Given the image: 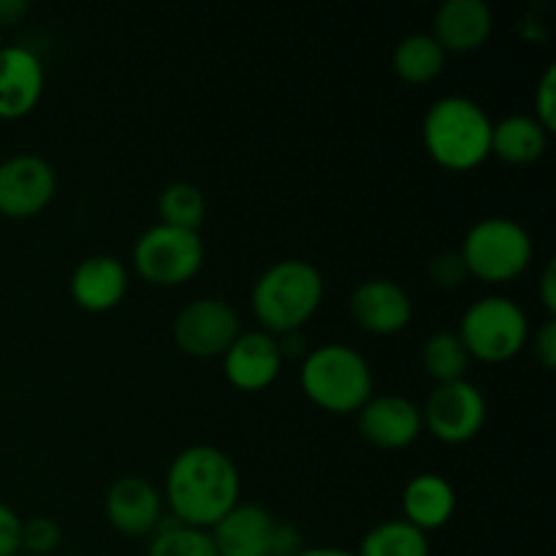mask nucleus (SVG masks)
Listing matches in <instances>:
<instances>
[{
	"mask_svg": "<svg viewBox=\"0 0 556 556\" xmlns=\"http://www.w3.org/2000/svg\"><path fill=\"white\" fill-rule=\"evenodd\" d=\"M242 478L226 451L190 445L179 451L166 470V503L174 519L199 530H212L239 505Z\"/></svg>",
	"mask_w": 556,
	"mask_h": 556,
	"instance_id": "1",
	"label": "nucleus"
},
{
	"mask_svg": "<svg viewBox=\"0 0 556 556\" xmlns=\"http://www.w3.org/2000/svg\"><path fill=\"white\" fill-rule=\"evenodd\" d=\"M492 117L467 96H443L427 109L421 125L424 147L438 166L472 172L492 155Z\"/></svg>",
	"mask_w": 556,
	"mask_h": 556,
	"instance_id": "2",
	"label": "nucleus"
},
{
	"mask_svg": "<svg viewBox=\"0 0 556 556\" xmlns=\"http://www.w3.org/2000/svg\"><path fill=\"white\" fill-rule=\"evenodd\" d=\"M324 291L326 282L318 266L304 258H282L261 271L250 304L264 331L282 337L299 331L318 313Z\"/></svg>",
	"mask_w": 556,
	"mask_h": 556,
	"instance_id": "3",
	"label": "nucleus"
},
{
	"mask_svg": "<svg viewBox=\"0 0 556 556\" xmlns=\"http://www.w3.org/2000/svg\"><path fill=\"white\" fill-rule=\"evenodd\" d=\"M299 380L307 400L329 413H358L375 394L369 362L342 342H326L309 351Z\"/></svg>",
	"mask_w": 556,
	"mask_h": 556,
	"instance_id": "4",
	"label": "nucleus"
},
{
	"mask_svg": "<svg viewBox=\"0 0 556 556\" xmlns=\"http://www.w3.org/2000/svg\"><path fill=\"white\" fill-rule=\"evenodd\" d=\"M470 277L483 282H510L532 264L535 244L530 231L514 217L492 215L472 223L459 248Z\"/></svg>",
	"mask_w": 556,
	"mask_h": 556,
	"instance_id": "5",
	"label": "nucleus"
},
{
	"mask_svg": "<svg viewBox=\"0 0 556 556\" xmlns=\"http://www.w3.org/2000/svg\"><path fill=\"white\" fill-rule=\"evenodd\" d=\"M459 340L470 358L486 364L510 362L530 340V318L525 307L508 296H481L465 309L459 320Z\"/></svg>",
	"mask_w": 556,
	"mask_h": 556,
	"instance_id": "6",
	"label": "nucleus"
},
{
	"mask_svg": "<svg viewBox=\"0 0 556 556\" xmlns=\"http://www.w3.org/2000/svg\"><path fill=\"white\" fill-rule=\"evenodd\" d=\"M134 266L150 286L177 288L204 266V239L199 231L157 223L136 239Z\"/></svg>",
	"mask_w": 556,
	"mask_h": 556,
	"instance_id": "7",
	"label": "nucleus"
},
{
	"mask_svg": "<svg viewBox=\"0 0 556 556\" xmlns=\"http://www.w3.org/2000/svg\"><path fill=\"white\" fill-rule=\"evenodd\" d=\"M424 427L445 445L470 443L486 424V396L470 380L438 383L421 407Z\"/></svg>",
	"mask_w": 556,
	"mask_h": 556,
	"instance_id": "8",
	"label": "nucleus"
},
{
	"mask_svg": "<svg viewBox=\"0 0 556 556\" xmlns=\"http://www.w3.org/2000/svg\"><path fill=\"white\" fill-rule=\"evenodd\" d=\"M239 334H242L239 313L226 299H193L174 318V342L179 351L195 358L223 356Z\"/></svg>",
	"mask_w": 556,
	"mask_h": 556,
	"instance_id": "9",
	"label": "nucleus"
},
{
	"mask_svg": "<svg viewBox=\"0 0 556 556\" xmlns=\"http://www.w3.org/2000/svg\"><path fill=\"white\" fill-rule=\"evenodd\" d=\"M58 193V174L47 157L20 152L0 163V215L27 220L47 210Z\"/></svg>",
	"mask_w": 556,
	"mask_h": 556,
	"instance_id": "10",
	"label": "nucleus"
},
{
	"mask_svg": "<svg viewBox=\"0 0 556 556\" xmlns=\"http://www.w3.org/2000/svg\"><path fill=\"white\" fill-rule=\"evenodd\" d=\"M358 432L375 448H407L424 432L421 407L400 394H372L358 410Z\"/></svg>",
	"mask_w": 556,
	"mask_h": 556,
	"instance_id": "11",
	"label": "nucleus"
},
{
	"mask_svg": "<svg viewBox=\"0 0 556 556\" xmlns=\"http://www.w3.org/2000/svg\"><path fill=\"white\" fill-rule=\"evenodd\" d=\"M47 87L43 63L20 43L0 47V119H22L38 106Z\"/></svg>",
	"mask_w": 556,
	"mask_h": 556,
	"instance_id": "12",
	"label": "nucleus"
},
{
	"mask_svg": "<svg viewBox=\"0 0 556 556\" xmlns=\"http://www.w3.org/2000/svg\"><path fill=\"white\" fill-rule=\"evenodd\" d=\"M282 353L277 337L264 329L242 331L223 353V372L239 391H264L280 375Z\"/></svg>",
	"mask_w": 556,
	"mask_h": 556,
	"instance_id": "13",
	"label": "nucleus"
},
{
	"mask_svg": "<svg viewBox=\"0 0 556 556\" xmlns=\"http://www.w3.org/2000/svg\"><path fill=\"white\" fill-rule=\"evenodd\" d=\"M351 315L369 334H400L413 320V299L400 282L378 277L351 293Z\"/></svg>",
	"mask_w": 556,
	"mask_h": 556,
	"instance_id": "14",
	"label": "nucleus"
},
{
	"mask_svg": "<svg viewBox=\"0 0 556 556\" xmlns=\"http://www.w3.org/2000/svg\"><path fill=\"white\" fill-rule=\"evenodd\" d=\"M106 519L117 532L130 538L152 535L163 519V497L147 478L123 476L106 492Z\"/></svg>",
	"mask_w": 556,
	"mask_h": 556,
	"instance_id": "15",
	"label": "nucleus"
},
{
	"mask_svg": "<svg viewBox=\"0 0 556 556\" xmlns=\"http://www.w3.org/2000/svg\"><path fill=\"white\" fill-rule=\"evenodd\" d=\"M494 30V14L483 0H445L432 20V38L443 52H476Z\"/></svg>",
	"mask_w": 556,
	"mask_h": 556,
	"instance_id": "16",
	"label": "nucleus"
},
{
	"mask_svg": "<svg viewBox=\"0 0 556 556\" xmlns=\"http://www.w3.org/2000/svg\"><path fill=\"white\" fill-rule=\"evenodd\" d=\"M71 299L87 313H109L128 293V271L114 255H90L71 275Z\"/></svg>",
	"mask_w": 556,
	"mask_h": 556,
	"instance_id": "17",
	"label": "nucleus"
},
{
	"mask_svg": "<svg viewBox=\"0 0 556 556\" xmlns=\"http://www.w3.org/2000/svg\"><path fill=\"white\" fill-rule=\"evenodd\" d=\"M275 525L266 508L239 503L210 532L220 556H269Z\"/></svg>",
	"mask_w": 556,
	"mask_h": 556,
	"instance_id": "18",
	"label": "nucleus"
},
{
	"mask_svg": "<svg viewBox=\"0 0 556 556\" xmlns=\"http://www.w3.org/2000/svg\"><path fill=\"white\" fill-rule=\"evenodd\" d=\"M402 510H405V521L429 535L454 519L456 492L448 478L440 472H418L405 483Z\"/></svg>",
	"mask_w": 556,
	"mask_h": 556,
	"instance_id": "19",
	"label": "nucleus"
},
{
	"mask_svg": "<svg viewBox=\"0 0 556 556\" xmlns=\"http://www.w3.org/2000/svg\"><path fill=\"white\" fill-rule=\"evenodd\" d=\"M548 147V130L532 114H508L492 128V155L510 166L541 161Z\"/></svg>",
	"mask_w": 556,
	"mask_h": 556,
	"instance_id": "20",
	"label": "nucleus"
},
{
	"mask_svg": "<svg viewBox=\"0 0 556 556\" xmlns=\"http://www.w3.org/2000/svg\"><path fill=\"white\" fill-rule=\"evenodd\" d=\"M391 63H394L400 79L410 81V85H427L443 74L445 52L434 41L432 33H410L394 47Z\"/></svg>",
	"mask_w": 556,
	"mask_h": 556,
	"instance_id": "21",
	"label": "nucleus"
},
{
	"mask_svg": "<svg viewBox=\"0 0 556 556\" xmlns=\"http://www.w3.org/2000/svg\"><path fill=\"white\" fill-rule=\"evenodd\" d=\"M356 556H429V538L405 519L380 521L362 538Z\"/></svg>",
	"mask_w": 556,
	"mask_h": 556,
	"instance_id": "22",
	"label": "nucleus"
},
{
	"mask_svg": "<svg viewBox=\"0 0 556 556\" xmlns=\"http://www.w3.org/2000/svg\"><path fill=\"white\" fill-rule=\"evenodd\" d=\"M147 556H220L210 530L182 525L174 516H163L152 530Z\"/></svg>",
	"mask_w": 556,
	"mask_h": 556,
	"instance_id": "23",
	"label": "nucleus"
},
{
	"mask_svg": "<svg viewBox=\"0 0 556 556\" xmlns=\"http://www.w3.org/2000/svg\"><path fill=\"white\" fill-rule=\"evenodd\" d=\"M467 367H470V353H467L465 342L459 340L456 331L440 329L424 342V369L438 383L465 380Z\"/></svg>",
	"mask_w": 556,
	"mask_h": 556,
	"instance_id": "24",
	"label": "nucleus"
},
{
	"mask_svg": "<svg viewBox=\"0 0 556 556\" xmlns=\"http://www.w3.org/2000/svg\"><path fill=\"white\" fill-rule=\"evenodd\" d=\"M157 215L166 226L199 231L206 217V199L193 182H172L157 195Z\"/></svg>",
	"mask_w": 556,
	"mask_h": 556,
	"instance_id": "25",
	"label": "nucleus"
},
{
	"mask_svg": "<svg viewBox=\"0 0 556 556\" xmlns=\"http://www.w3.org/2000/svg\"><path fill=\"white\" fill-rule=\"evenodd\" d=\"M60 541H63V530L49 516H33V519L22 521V554L49 556L60 546Z\"/></svg>",
	"mask_w": 556,
	"mask_h": 556,
	"instance_id": "26",
	"label": "nucleus"
},
{
	"mask_svg": "<svg viewBox=\"0 0 556 556\" xmlns=\"http://www.w3.org/2000/svg\"><path fill=\"white\" fill-rule=\"evenodd\" d=\"M427 271H429V280H432L438 288H443V291H454V288H459L462 282L467 280V269L459 250H443V253H438L432 261H429Z\"/></svg>",
	"mask_w": 556,
	"mask_h": 556,
	"instance_id": "27",
	"label": "nucleus"
},
{
	"mask_svg": "<svg viewBox=\"0 0 556 556\" xmlns=\"http://www.w3.org/2000/svg\"><path fill=\"white\" fill-rule=\"evenodd\" d=\"M532 117H535L548 134H554L556 128V68L554 65H548V68L543 71L541 81H538L535 114H532Z\"/></svg>",
	"mask_w": 556,
	"mask_h": 556,
	"instance_id": "28",
	"label": "nucleus"
},
{
	"mask_svg": "<svg viewBox=\"0 0 556 556\" xmlns=\"http://www.w3.org/2000/svg\"><path fill=\"white\" fill-rule=\"evenodd\" d=\"M20 538H22V519L14 514V508L0 503V556L22 554Z\"/></svg>",
	"mask_w": 556,
	"mask_h": 556,
	"instance_id": "29",
	"label": "nucleus"
},
{
	"mask_svg": "<svg viewBox=\"0 0 556 556\" xmlns=\"http://www.w3.org/2000/svg\"><path fill=\"white\" fill-rule=\"evenodd\" d=\"M304 538L296 527L282 525L277 521L275 532H271V546H269V556H299L304 552Z\"/></svg>",
	"mask_w": 556,
	"mask_h": 556,
	"instance_id": "30",
	"label": "nucleus"
},
{
	"mask_svg": "<svg viewBox=\"0 0 556 556\" xmlns=\"http://www.w3.org/2000/svg\"><path fill=\"white\" fill-rule=\"evenodd\" d=\"M535 356L543 364V369L556 367V320L546 318L541 329L535 331Z\"/></svg>",
	"mask_w": 556,
	"mask_h": 556,
	"instance_id": "31",
	"label": "nucleus"
},
{
	"mask_svg": "<svg viewBox=\"0 0 556 556\" xmlns=\"http://www.w3.org/2000/svg\"><path fill=\"white\" fill-rule=\"evenodd\" d=\"M541 304L546 307L548 318L556 315V261H546L541 271Z\"/></svg>",
	"mask_w": 556,
	"mask_h": 556,
	"instance_id": "32",
	"label": "nucleus"
},
{
	"mask_svg": "<svg viewBox=\"0 0 556 556\" xmlns=\"http://www.w3.org/2000/svg\"><path fill=\"white\" fill-rule=\"evenodd\" d=\"M30 5L25 0H0V27L11 25V22H20L27 14Z\"/></svg>",
	"mask_w": 556,
	"mask_h": 556,
	"instance_id": "33",
	"label": "nucleus"
},
{
	"mask_svg": "<svg viewBox=\"0 0 556 556\" xmlns=\"http://www.w3.org/2000/svg\"><path fill=\"white\" fill-rule=\"evenodd\" d=\"M299 556H356V552H348V548H334V546H318V548H304Z\"/></svg>",
	"mask_w": 556,
	"mask_h": 556,
	"instance_id": "34",
	"label": "nucleus"
},
{
	"mask_svg": "<svg viewBox=\"0 0 556 556\" xmlns=\"http://www.w3.org/2000/svg\"><path fill=\"white\" fill-rule=\"evenodd\" d=\"M0 47H3V27H0Z\"/></svg>",
	"mask_w": 556,
	"mask_h": 556,
	"instance_id": "35",
	"label": "nucleus"
},
{
	"mask_svg": "<svg viewBox=\"0 0 556 556\" xmlns=\"http://www.w3.org/2000/svg\"><path fill=\"white\" fill-rule=\"evenodd\" d=\"M65 556H81V554H65Z\"/></svg>",
	"mask_w": 556,
	"mask_h": 556,
	"instance_id": "36",
	"label": "nucleus"
},
{
	"mask_svg": "<svg viewBox=\"0 0 556 556\" xmlns=\"http://www.w3.org/2000/svg\"><path fill=\"white\" fill-rule=\"evenodd\" d=\"M16 556H30V554H16Z\"/></svg>",
	"mask_w": 556,
	"mask_h": 556,
	"instance_id": "37",
	"label": "nucleus"
}]
</instances>
